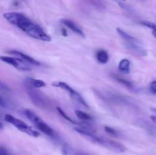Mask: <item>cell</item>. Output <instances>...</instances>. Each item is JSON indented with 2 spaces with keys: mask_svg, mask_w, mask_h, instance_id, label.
I'll use <instances>...</instances> for the list:
<instances>
[{
  "mask_svg": "<svg viewBox=\"0 0 156 155\" xmlns=\"http://www.w3.org/2000/svg\"><path fill=\"white\" fill-rule=\"evenodd\" d=\"M3 17L10 24L16 26L21 29L24 33H27L29 29L34 24L31 20L29 19L27 16L18 12H8L3 14Z\"/></svg>",
  "mask_w": 156,
  "mask_h": 155,
  "instance_id": "cell-1",
  "label": "cell"
},
{
  "mask_svg": "<svg viewBox=\"0 0 156 155\" xmlns=\"http://www.w3.org/2000/svg\"><path fill=\"white\" fill-rule=\"evenodd\" d=\"M24 85H25V89L28 94L29 98L35 106L41 109H50L51 106V102L42 92L37 90V88H34L26 83H24Z\"/></svg>",
  "mask_w": 156,
  "mask_h": 155,
  "instance_id": "cell-2",
  "label": "cell"
},
{
  "mask_svg": "<svg viewBox=\"0 0 156 155\" xmlns=\"http://www.w3.org/2000/svg\"><path fill=\"white\" fill-rule=\"evenodd\" d=\"M5 120L7 122L10 123L12 126H15V127L16 128V129H18V130L24 132V133L27 134V135H30V136L36 138V137H38L40 135L39 132L34 130L31 127L27 126L24 122L21 121L19 119L15 118L13 115H9V114H6V115H5Z\"/></svg>",
  "mask_w": 156,
  "mask_h": 155,
  "instance_id": "cell-3",
  "label": "cell"
},
{
  "mask_svg": "<svg viewBox=\"0 0 156 155\" xmlns=\"http://www.w3.org/2000/svg\"><path fill=\"white\" fill-rule=\"evenodd\" d=\"M53 86L59 87V88H62V89L65 90L66 91H67V92L69 94L71 98L73 99V100H74L75 102H76V103H79V104L82 105V106H85V107L89 108L88 105L87 104L86 102L84 100V99L82 98V96H81L80 94H79V93L77 92V91H75L73 88H72L71 87H70L69 85L68 84L65 83V82L59 81V82H57V83H53Z\"/></svg>",
  "mask_w": 156,
  "mask_h": 155,
  "instance_id": "cell-4",
  "label": "cell"
},
{
  "mask_svg": "<svg viewBox=\"0 0 156 155\" xmlns=\"http://www.w3.org/2000/svg\"><path fill=\"white\" fill-rule=\"evenodd\" d=\"M0 60L12 65L15 68L20 70V71H29V70L31 69V68H30L31 65H30L26 61L23 60V59H20L18 57L14 58L10 57V56H0Z\"/></svg>",
  "mask_w": 156,
  "mask_h": 155,
  "instance_id": "cell-5",
  "label": "cell"
},
{
  "mask_svg": "<svg viewBox=\"0 0 156 155\" xmlns=\"http://www.w3.org/2000/svg\"><path fill=\"white\" fill-rule=\"evenodd\" d=\"M26 33L34 39L45 41V42H50L51 40V37L48 34H47L38 24H34Z\"/></svg>",
  "mask_w": 156,
  "mask_h": 155,
  "instance_id": "cell-6",
  "label": "cell"
},
{
  "mask_svg": "<svg viewBox=\"0 0 156 155\" xmlns=\"http://www.w3.org/2000/svg\"><path fill=\"white\" fill-rule=\"evenodd\" d=\"M99 144L106 147L108 150H111L114 152H117V153H123V152H125L126 150V147L123 144L117 142V141H113V140L101 138Z\"/></svg>",
  "mask_w": 156,
  "mask_h": 155,
  "instance_id": "cell-7",
  "label": "cell"
},
{
  "mask_svg": "<svg viewBox=\"0 0 156 155\" xmlns=\"http://www.w3.org/2000/svg\"><path fill=\"white\" fill-rule=\"evenodd\" d=\"M8 53H9V54H12V55H13V56H17V57L20 58V59H23V60L26 61L27 63H29L30 65H36V66H39V65H41V64H40V62H37L36 59H33L32 57L27 56V55H26L25 53H21V52L17 51V50H10V51H9Z\"/></svg>",
  "mask_w": 156,
  "mask_h": 155,
  "instance_id": "cell-8",
  "label": "cell"
},
{
  "mask_svg": "<svg viewBox=\"0 0 156 155\" xmlns=\"http://www.w3.org/2000/svg\"><path fill=\"white\" fill-rule=\"evenodd\" d=\"M34 125H35V126H37V128L41 132H42L43 133L45 134V135H49V136L50 137L55 136V132L53 130V129H52L51 127H50L47 123L44 122L41 119H40L38 121H37Z\"/></svg>",
  "mask_w": 156,
  "mask_h": 155,
  "instance_id": "cell-9",
  "label": "cell"
},
{
  "mask_svg": "<svg viewBox=\"0 0 156 155\" xmlns=\"http://www.w3.org/2000/svg\"><path fill=\"white\" fill-rule=\"evenodd\" d=\"M62 24H65L67 27H69L70 30H73V31L74 32V33H76V34L79 35V36H81L82 37H85V34H84L82 29L79 28V27H78V26L76 25L73 21H70V20H68V19H62Z\"/></svg>",
  "mask_w": 156,
  "mask_h": 155,
  "instance_id": "cell-10",
  "label": "cell"
},
{
  "mask_svg": "<svg viewBox=\"0 0 156 155\" xmlns=\"http://www.w3.org/2000/svg\"><path fill=\"white\" fill-rule=\"evenodd\" d=\"M62 152L63 155H90L85 152L75 150L68 144H64L62 147Z\"/></svg>",
  "mask_w": 156,
  "mask_h": 155,
  "instance_id": "cell-11",
  "label": "cell"
},
{
  "mask_svg": "<svg viewBox=\"0 0 156 155\" xmlns=\"http://www.w3.org/2000/svg\"><path fill=\"white\" fill-rule=\"evenodd\" d=\"M25 83L35 88H41L46 86V83L44 81L32 78H27L25 80Z\"/></svg>",
  "mask_w": 156,
  "mask_h": 155,
  "instance_id": "cell-12",
  "label": "cell"
},
{
  "mask_svg": "<svg viewBox=\"0 0 156 155\" xmlns=\"http://www.w3.org/2000/svg\"><path fill=\"white\" fill-rule=\"evenodd\" d=\"M119 71H121L122 73H124V74H127L129 72V70H130V62H129V59H122L118 65Z\"/></svg>",
  "mask_w": 156,
  "mask_h": 155,
  "instance_id": "cell-13",
  "label": "cell"
},
{
  "mask_svg": "<svg viewBox=\"0 0 156 155\" xmlns=\"http://www.w3.org/2000/svg\"><path fill=\"white\" fill-rule=\"evenodd\" d=\"M96 57H97L98 61L100 63L102 64L107 63L108 62V60H109V56H108V53L105 50H101L97 52V53H96Z\"/></svg>",
  "mask_w": 156,
  "mask_h": 155,
  "instance_id": "cell-14",
  "label": "cell"
},
{
  "mask_svg": "<svg viewBox=\"0 0 156 155\" xmlns=\"http://www.w3.org/2000/svg\"><path fill=\"white\" fill-rule=\"evenodd\" d=\"M112 77L114 80L117 81L119 82V83L123 84L125 87H126V88H129V89H133L134 88L133 84L132 82H130L129 81L123 78L120 77V76L117 75V74H112Z\"/></svg>",
  "mask_w": 156,
  "mask_h": 155,
  "instance_id": "cell-15",
  "label": "cell"
},
{
  "mask_svg": "<svg viewBox=\"0 0 156 155\" xmlns=\"http://www.w3.org/2000/svg\"><path fill=\"white\" fill-rule=\"evenodd\" d=\"M75 113L79 119L83 120V121H91L92 119V117L91 115L82 110H76Z\"/></svg>",
  "mask_w": 156,
  "mask_h": 155,
  "instance_id": "cell-16",
  "label": "cell"
},
{
  "mask_svg": "<svg viewBox=\"0 0 156 155\" xmlns=\"http://www.w3.org/2000/svg\"><path fill=\"white\" fill-rule=\"evenodd\" d=\"M56 110H57V112H59V113L60 114V115H62V116L63 117V118L65 119L68 120V121L69 122H71V123H73V124H78V123L76 122H75L74 120H73V119H72L70 118V117L69 116V115H67V114L66 113V112H64V111L62 110V109H61L60 107H56Z\"/></svg>",
  "mask_w": 156,
  "mask_h": 155,
  "instance_id": "cell-17",
  "label": "cell"
},
{
  "mask_svg": "<svg viewBox=\"0 0 156 155\" xmlns=\"http://www.w3.org/2000/svg\"><path fill=\"white\" fill-rule=\"evenodd\" d=\"M105 131L108 132V133L111 134V135H112L113 136L117 137V135H118V132H117L115 129H113V128L109 127V126H105Z\"/></svg>",
  "mask_w": 156,
  "mask_h": 155,
  "instance_id": "cell-18",
  "label": "cell"
},
{
  "mask_svg": "<svg viewBox=\"0 0 156 155\" xmlns=\"http://www.w3.org/2000/svg\"><path fill=\"white\" fill-rule=\"evenodd\" d=\"M141 24H143V25L146 26V27H149V28L152 29V30H153V29L156 28L155 24H154V23L150 22V21H143V22H141Z\"/></svg>",
  "mask_w": 156,
  "mask_h": 155,
  "instance_id": "cell-19",
  "label": "cell"
},
{
  "mask_svg": "<svg viewBox=\"0 0 156 155\" xmlns=\"http://www.w3.org/2000/svg\"><path fill=\"white\" fill-rule=\"evenodd\" d=\"M149 90H150V92L152 94H156V81H152L151 83Z\"/></svg>",
  "mask_w": 156,
  "mask_h": 155,
  "instance_id": "cell-20",
  "label": "cell"
},
{
  "mask_svg": "<svg viewBox=\"0 0 156 155\" xmlns=\"http://www.w3.org/2000/svg\"><path fill=\"white\" fill-rule=\"evenodd\" d=\"M0 90H2V91H10V89H9V87H8L5 84H4L3 82H2L1 81H0Z\"/></svg>",
  "mask_w": 156,
  "mask_h": 155,
  "instance_id": "cell-21",
  "label": "cell"
},
{
  "mask_svg": "<svg viewBox=\"0 0 156 155\" xmlns=\"http://www.w3.org/2000/svg\"><path fill=\"white\" fill-rule=\"evenodd\" d=\"M0 106H1V107H6L5 101L3 100V98L1 96H0Z\"/></svg>",
  "mask_w": 156,
  "mask_h": 155,
  "instance_id": "cell-22",
  "label": "cell"
},
{
  "mask_svg": "<svg viewBox=\"0 0 156 155\" xmlns=\"http://www.w3.org/2000/svg\"><path fill=\"white\" fill-rule=\"evenodd\" d=\"M0 155H8L7 152L4 148H0Z\"/></svg>",
  "mask_w": 156,
  "mask_h": 155,
  "instance_id": "cell-23",
  "label": "cell"
},
{
  "mask_svg": "<svg viewBox=\"0 0 156 155\" xmlns=\"http://www.w3.org/2000/svg\"><path fill=\"white\" fill-rule=\"evenodd\" d=\"M151 119H152V122L156 125V115H152V116H151Z\"/></svg>",
  "mask_w": 156,
  "mask_h": 155,
  "instance_id": "cell-24",
  "label": "cell"
},
{
  "mask_svg": "<svg viewBox=\"0 0 156 155\" xmlns=\"http://www.w3.org/2000/svg\"><path fill=\"white\" fill-rule=\"evenodd\" d=\"M62 34L64 36H67V31L66 29H62Z\"/></svg>",
  "mask_w": 156,
  "mask_h": 155,
  "instance_id": "cell-25",
  "label": "cell"
},
{
  "mask_svg": "<svg viewBox=\"0 0 156 155\" xmlns=\"http://www.w3.org/2000/svg\"><path fill=\"white\" fill-rule=\"evenodd\" d=\"M152 30V34H153L154 36L156 38V28L153 29V30Z\"/></svg>",
  "mask_w": 156,
  "mask_h": 155,
  "instance_id": "cell-26",
  "label": "cell"
},
{
  "mask_svg": "<svg viewBox=\"0 0 156 155\" xmlns=\"http://www.w3.org/2000/svg\"><path fill=\"white\" fill-rule=\"evenodd\" d=\"M3 129V125H2V123L0 122V129Z\"/></svg>",
  "mask_w": 156,
  "mask_h": 155,
  "instance_id": "cell-27",
  "label": "cell"
},
{
  "mask_svg": "<svg viewBox=\"0 0 156 155\" xmlns=\"http://www.w3.org/2000/svg\"><path fill=\"white\" fill-rule=\"evenodd\" d=\"M121 1H125V0H121Z\"/></svg>",
  "mask_w": 156,
  "mask_h": 155,
  "instance_id": "cell-28",
  "label": "cell"
}]
</instances>
